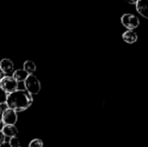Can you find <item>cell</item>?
Instances as JSON below:
<instances>
[{"mask_svg": "<svg viewBox=\"0 0 148 147\" xmlns=\"http://www.w3.org/2000/svg\"><path fill=\"white\" fill-rule=\"evenodd\" d=\"M8 107L15 112H23L27 110L33 103V97L25 89H17L8 94Z\"/></svg>", "mask_w": 148, "mask_h": 147, "instance_id": "6da1fadb", "label": "cell"}, {"mask_svg": "<svg viewBox=\"0 0 148 147\" xmlns=\"http://www.w3.org/2000/svg\"><path fill=\"white\" fill-rule=\"evenodd\" d=\"M23 83L25 90L31 95L37 94L41 90V82L34 75H29L24 80Z\"/></svg>", "mask_w": 148, "mask_h": 147, "instance_id": "7a4b0ae2", "label": "cell"}, {"mask_svg": "<svg viewBox=\"0 0 148 147\" xmlns=\"http://www.w3.org/2000/svg\"><path fill=\"white\" fill-rule=\"evenodd\" d=\"M121 24L125 28H127L128 30H134V29L138 28L140 23V18L131 13L123 14L121 18Z\"/></svg>", "mask_w": 148, "mask_h": 147, "instance_id": "3957f363", "label": "cell"}, {"mask_svg": "<svg viewBox=\"0 0 148 147\" xmlns=\"http://www.w3.org/2000/svg\"><path fill=\"white\" fill-rule=\"evenodd\" d=\"M0 87L9 94L18 89V82L12 76H3L0 81Z\"/></svg>", "mask_w": 148, "mask_h": 147, "instance_id": "277c9868", "label": "cell"}, {"mask_svg": "<svg viewBox=\"0 0 148 147\" xmlns=\"http://www.w3.org/2000/svg\"><path fill=\"white\" fill-rule=\"evenodd\" d=\"M1 119L4 125H15L17 121V113L14 110L8 108L1 114Z\"/></svg>", "mask_w": 148, "mask_h": 147, "instance_id": "5b68a950", "label": "cell"}, {"mask_svg": "<svg viewBox=\"0 0 148 147\" xmlns=\"http://www.w3.org/2000/svg\"><path fill=\"white\" fill-rule=\"evenodd\" d=\"M0 69L3 74H10L14 70V63L9 58H4L0 61Z\"/></svg>", "mask_w": 148, "mask_h": 147, "instance_id": "8992f818", "label": "cell"}, {"mask_svg": "<svg viewBox=\"0 0 148 147\" xmlns=\"http://www.w3.org/2000/svg\"><path fill=\"white\" fill-rule=\"evenodd\" d=\"M135 5L138 13L144 18H148V0H139Z\"/></svg>", "mask_w": 148, "mask_h": 147, "instance_id": "52a82bcc", "label": "cell"}, {"mask_svg": "<svg viewBox=\"0 0 148 147\" xmlns=\"http://www.w3.org/2000/svg\"><path fill=\"white\" fill-rule=\"evenodd\" d=\"M122 39L124 40V42H126L128 44H133L134 42H137L138 40V35L136 32H134V30H126L123 34H122Z\"/></svg>", "mask_w": 148, "mask_h": 147, "instance_id": "ba28073f", "label": "cell"}, {"mask_svg": "<svg viewBox=\"0 0 148 147\" xmlns=\"http://www.w3.org/2000/svg\"><path fill=\"white\" fill-rule=\"evenodd\" d=\"M1 132L3 133L4 137L12 138V137H15L17 135L18 129L16 128V126L15 125H4V126L3 127Z\"/></svg>", "mask_w": 148, "mask_h": 147, "instance_id": "9c48e42d", "label": "cell"}, {"mask_svg": "<svg viewBox=\"0 0 148 147\" xmlns=\"http://www.w3.org/2000/svg\"><path fill=\"white\" fill-rule=\"evenodd\" d=\"M29 75L28 73H26L23 69H16L13 72V75L12 77L17 81H24V80L27 78V76Z\"/></svg>", "mask_w": 148, "mask_h": 147, "instance_id": "30bf717a", "label": "cell"}, {"mask_svg": "<svg viewBox=\"0 0 148 147\" xmlns=\"http://www.w3.org/2000/svg\"><path fill=\"white\" fill-rule=\"evenodd\" d=\"M36 66L34 62L32 61H25L24 63H23V70L28 73L29 75H33L34 72H36Z\"/></svg>", "mask_w": 148, "mask_h": 147, "instance_id": "8fae6325", "label": "cell"}, {"mask_svg": "<svg viewBox=\"0 0 148 147\" xmlns=\"http://www.w3.org/2000/svg\"><path fill=\"white\" fill-rule=\"evenodd\" d=\"M43 146V142L40 139H32L29 144V147H42Z\"/></svg>", "mask_w": 148, "mask_h": 147, "instance_id": "7c38bea8", "label": "cell"}, {"mask_svg": "<svg viewBox=\"0 0 148 147\" xmlns=\"http://www.w3.org/2000/svg\"><path fill=\"white\" fill-rule=\"evenodd\" d=\"M9 144L10 145L11 147H20V141H19V139L16 136L10 138V141H9Z\"/></svg>", "mask_w": 148, "mask_h": 147, "instance_id": "4fadbf2b", "label": "cell"}, {"mask_svg": "<svg viewBox=\"0 0 148 147\" xmlns=\"http://www.w3.org/2000/svg\"><path fill=\"white\" fill-rule=\"evenodd\" d=\"M7 97H8V94L0 87V104L5 103L7 101Z\"/></svg>", "mask_w": 148, "mask_h": 147, "instance_id": "5bb4252c", "label": "cell"}, {"mask_svg": "<svg viewBox=\"0 0 148 147\" xmlns=\"http://www.w3.org/2000/svg\"><path fill=\"white\" fill-rule=\"evenodd\" d=\"M8 108H9V107H8V105H7L6 102H5V103L0 104V115H1L3 112H5Z\"/></svg>", "mask_w": 148, "mask_h": 147, "instance_id": "9a60e30c", "label": "cell"}, {"mask_svg": "<svg viewBox=\"0 0 148 147\" xmlns=\"http://www.w3.org/2000/svg\"><path fill=\"white\" fill-rule=\"evenodd\" d=\"M4 141H5V137H4V135L3 134V133L0 131V145H2Z\"/></svg>", "mask_w": 148, "mask_h": 147, "instance_id": "2e32d148", "label": "cell"}, {"mask_svg": "<svg viewBox=\"0 0 148 147\" xmlns=\"http://www.w3.org/2000/svg\"><path fill=\"white\" fill-rule=\"evenodd\" d=\"M125 1L129 4H136L139 0H125Z\"/></svg>", "mask_w": 148, "mask_h": 147, "instance_id": "e0dca14e", "label": "cell"}, {"mask_svg": "<svg viewBox=\"0 0 148 147\" xmlns=\"http://www.w3.org/2000/svg\"><path fill=\"white\" fill-rule=\"evenodd\" d=\"M0 147H11L10 146V145L9 144V142H3L2 145H0Z\"/></svg>", "mask_w": 148, "mask_h": 147, "instance_id": "ac0fdd59", "label": "cell"}, {"mask_svg": "<svg viewBox=\"0 0 148 147\" xmlns=\"http://www.w3.org/2000/svg\"><path fill=\"white\" fill-rule=\"evenodd\" d=\"M4 126V124H3V120H2V119L0 118V131H2V129H3V127Z\"/></svg>", "mask_w": 148, "mask_h": 147, "instance_id": "d6986e66", "label": "cell"}, {"mask_svg": "<svg viewBox=\"0 0 148 147\" xmlns=\"http://www.w3.org/2000/svg\"><path fill=\"white\" fill-rule=\"evenodd\" d=\"M3 76H4V74H3V73L2 72V70L0 69V81L3 79Z\"/></svg>", "mask_w": 148, "mask_h": 147, "instance_id": "ffe728a7", "label": "cell"}]
</instances>
